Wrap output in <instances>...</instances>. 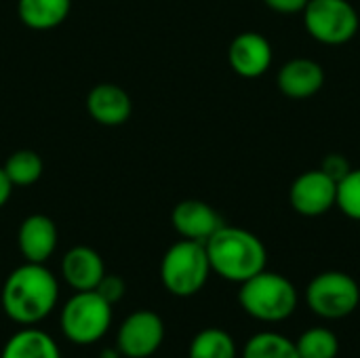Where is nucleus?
Masks as SVG:
<instances>
[{
	"mask_svg": "<svg viewBox=\"0 0 360 358\" xmlns=\"http://www.w3.org/2000/svg\"><path fill=\"white\" fill-rule=\"evenodd\" d=\"M171 224L181 238L207 243L224 226V219L209 203L188 198L175 205L171 213Z\"/></svg>",
	"mask_w": 360,
	"mask_h": 358,
	"instance_id": "9b49d317",
	"label": "nucleus"
},
{
	"mask_svg": "<svg viewBox=\"0 0 360 358\" xmlns=\"http://www.w3.org/2000/svg\"><path fill=\"white\" fill-rule=\"evenodd\" d=\"M268 8L283 13V15H293V13H302L308 4V0H264Z\"/></svg>",
	"mask_w": 360,
	"mask_h": 358,
	"instance_id": "393cba45",
	"label": "nucleus"
},
{
	"mask_svg": "<svg viewBox=\"0 0 360 358\" xmlns=\"http://www.w3.org/2000/svg\"><path fill=\"white\" fill-rule=\"evenodd\" d=\"M228 63L240 78H259L272 65V44L259 32H243L228 46Z\"/></svg>",
	"mask_w": 360,
	"mask_h": 358,
	"instance_id": "9d476101",
	"label": "nucleus"
},
{
	"mask_svg": "<svg viewBox=\"0 0 360 358\" xmlns=\"http://www.w3.org/2000/svg\"><path fill=\"white\" fill-rule=\"evenodd\" d=\"M61 276L74 291H95L105 276V264L93 247H72L61 260Z\"/></svg>",
	"mask_w": 360,
	"mask_h": 358,
	"instance_id": "2eb2a0df",
	"label": "nucleus"
},
{
	"mask_svg": "<svg viewBox=\"0 0 360 358\" xmlns=\"http://www.w3.org/2000/svg\"><path fill=\"white\" fill-rule=\"evenodd\" d=\"M243 358H300V352L295 342H291L289 338L264 331L247 342Z\"/></svg>",
	"mask_w": 360,
	"mask_h": 358,
	"instance_id": "aec40b11",
	"label": "nucleus"
},
{
	"mask_svg": "<svg viewBox=\"0 0 360 358\" xmlns=\"http://www.w3.org/2000/svg\"><path fill=\"white\" fill-rule=\"evenodd\" d=\"M165 342V323L152 310L129 314L116 338V350L127 358H148L158 352Z\"/></svg>",
	"mask_w": 360,
	"mask_h": 358,
	"instance_id": "6e6552de",
	"label": "nucleus"
},
{
	"mask_svg": "<svg viewBox=\"0 0 360 358\" xmlns=\"http://www.w3.org/2000/svg\"><path fill=\"white\" fill-rule=\"evenodd\" d=\"M6 177L11 179L13 188H27L34 186L44 171V162L38 152L34 150H17L13 152L6 162L2 165Z\"/></svg>",
	"mask_w": 360,
	"mask_h": 358,
	"instance_id": "6ab92c4d",
	"label": "nucleus"
},
{
	"mask_svg": "<svg viewBox=\"0 0 360 358\" xmlns=\"http://www.w3.org/2000/svg\"><path fill=\"white\" fill-rule=\"evenodd\" d=\"M300 358H335L340 352V342L327 327L306 329L295 342Z\"/></svg>",
	"mask_w": 360,
	"mask_h": 358,
	"instance_id": "412c9836",
	"label": "nucleus"
},
{
	"mask_svg": "<svg viewBox=\"0 0 360 358\" xmlns=\"http://www.w3.org/2000/svg\"><path fill=\"white\" fill-rule=\"evenodd\" d=\"M335 207L350 219L360 222V169H350V173L338 181Z\"/></svg>",
	"mask_w": 360,
	"mask_h": 358,
	"instance_id": "4be33fe9",
	"label": "nucleus"
},
{
	"mask_svg": "<svg viewBox=\"0 0 360 358\" xmlns=\"http://www.w3.org/2000/svg\"><path fill=\"white\" fill-rule=\"evenodd\" d=\"M276 84H278L281 93L291 99H308L323 89L325 70L314 59L295 57L281 65Z\"/></svg>",
	"mask_w": 360,
	"mask_h": 358,
	"instance_id": "4468645a",
	"label": "nucleus"
},
{
	"mask_svg": "<svg viewBox=\"0 0 360 358\" xmlns=\"http://www.w3.org/2000/svg\"><path fill=\"white\" fill-rule=\"evenodd\" d=\"M59 300V283L44 264H30L15 268L2 287L4 314L23 327L44 321Z\"/></svg>",
	"mask_w": 360,
	"mask_h": 358,
	"instance_id": "f257e3e1",
	"label": "nucleus"
},
{
	"mask_svg": "<svg viewBox=\"0 0 360 358\" xmlns=\"http://www.w3.org/2000/svg\"><path fill=\"white\" fill-rule=\"evenodd\" d=\"M72 11V0H19L17 15L30 30H53L61 25Z\"/></svg>",
	"mask_w": 360,
	"mask_h": 358,
	"instance_id": "dca6fc26",
	"label": "nucleus"
},
{
	"mask_svg": "<svg viewBox=\"0 0 360 358\" xmlns=\"http://www.w3.org/2000/svg\"><path fill=\"white\" fill-rule=\"evenodd\" d=\"M11 194H13V184L4 173V167H0V209L8 203Z\"/></svg>",
	"mask_w": 360,
	"mask_h": 358,
	"instance_id": "a878e982",
	"label": "nucleus"
},
{
	"mask_svg": "<svg viewBox=\"0 0 360 358\" xmlns=\"http://www.w3.org/2000/svg\"><path fill=\"white\" fill-rule=\"evenodd\" d=\"M59 232L55 222L44 213L27 215L17 230V247L25 262L44 264L57 249Z\"/></svg>",
	"mask_w": 360,
	"mask_h": 358,
	"instance_id": "f8f14e48",
	"label": "nucleus"
},
{
	"mask_svg": "<svg viewBox=\"0 0 360 358\" xmlns=\"http://www.w3.org/2000/svg\"><path fill=\"white\" fill-rule=\"evenodd\" d=\"M86 112L101 127H120L131 118L133 101L120 84L99 82L86 95Z\"/></svg>",
	"mask_w": 360,
	"mask_h": 358,
	"instance_id": "ddd939ff",
	"label": "nucleus"
},
{
	"mask_svg": "<svg viewBox=\"0 0 360 358\" xmlns=\"http://www.w3.org/2000/svg\"><path fill=\"white\" fill-rule=\"evenodd\" d=\"M306 304L321 319L342 321L359 308V283L340 270L321 272L306 287Z\"/></svg>",
	"mask_w": 360,
	"mask_h": 358,
	"instance_id": "0eeeda50",
	"label": "nucleus"
},
{
	"mask_svg": "<svg viewBox=\"0 0 360 358\" xmlns=\"http://www.w3.org/2000/svg\"><path fill=\"white\" fill-rule=\"evenodd\" d=\"M205 249L209 255L211 272L238 285L266 270L268 264V251L262 238L236 226L224 224L205 243Z\"/></svg>",
	"mask_w": 360,
	"mask_h": 358,
	"instance_id": "f03ea898",
	"label": "nucleus"
},
{
	"mask_svg": "<svg viewBox=\"0 0 360 358\" xmlns=\"http://www.w3.org/2000/svg\"><path fill=\"white\" fill-rule=\"evenodd\" d=\"M350 162H348V158L346 156H342V154H327L325 158H323V162H321V171H325L331 179H335V181H342L348 173H350Z\"/></svg>",
	"mask_w": 360,
	"mask_h": 358,
	"instance_id": "b1692460",
	"label": "nucleus"
},
{
	"mask_svg": "<svg viewBox=\"0 0 360 358\" xmlns=\"http://www.w3.org/2000/svg\"><path fill=\"white\" fill-rule=\"evenodd\" d=\"M188 358H236V344L228 331L209 327L194 335Z\"/></svg>",
	"mask_w": 360,
	"mask_h": 358,
	"instance_id": "a211bd4d",
	"label": "nucleus"
},
{
	"mask_svg": "<svg viewBox=\"0 0 360 358\" xmlns=\"http://www.w3.org/2000/svg\"><path fill=\"white\" fill-rule=\"evenodd\" d=\"M338 181L325 171H304L297 175L289 188V205L295 213L304 217H321L335 207Z\"/></svg>",
	"mask_w": 360,
	"mask_h": 358,
	"instance_id": "1a4fd4ad",
	"label": "nucleus"
},
{
	"mask_svg": "<svg viewBox=\"0 0 360 358\" xmlns=\"http://www.w3.org/2000/svg\"><path fill=\"white\" fill-rule=\"evenodd\" d=\"M211 264L205 243L181 238L167 249L160 262L162 287L175 298L196 295L209 281Z\"/></svg>",
	"mask_w": 360,
	"mask_h": 358,
	"instance_id": "20e7f679",
	"label": "nucleus"
},
{
	"mask_svg": "<svg viewBox=\"0 0 360 358\" xmlns=\"http://www.w3.org/2000/svg\"><path fill=\"white\" fill-rule=\"evenodd\" d=\"M238 304L255 321L283 323L295 312L300 295L287 276L262 270L259 274L240 283Z\"/></svg>",
	"mask_w": 360,
	"mask_h": 358,
	"instance_id": "7ed1b4c3",
	"label": "nucleus"
},
{
	"mask_svg": "<svg viewBox=\"0 0 360 358\" xmlns=\"http://www.w3.org/2000/svg\"><path fill=\"white\" fill-rule=\"evenodd\" d=\"M0 358H61L55 340L38 329L25 327L17 331L6 346L2 348Z\"/></svg>",
	"mask_w": 360,
	"mask_h": 358,
	"instance_id": "f3484780",
	"label": "nucleus"
},
{
	"mask_svg": "<svg viewBox=\"0 0 360 358\" xmlns=\"http://www.w3.org/2000/svg\"><path fill=\"white\" fill-rule=\"evenodd\" d=\"M112 325V304L97 291H76L61 310V333L78 346L99 342Z\"/></svg>",
	"mask_w": 360,
	"mask_h": 358,
	"instance_id": "39448f33",
	"label": "nucleus"
},
{
	"mask_svg": "<svg viewBox=\"0 0 360 358\" xmlns=\"http://www.w3.org/2000/svg\"><path fill=\"white\" fill-rule=\"evenodd\" d=\"M108 304H116V302H120L122 298H124V293H127V285H124V281L120 279V276H116V274H108L105 272V276L99 281V285H97V289H95Z\"/></svg>",
	"mask_w": 360,
	"mask_h": 358,
	"instance_id": "5701e85b",
	"label": "nucleus"
},
{
	"mask_svg": "<svg viewBox=\"0 0 360 358\" xmlns=\"http://www.w3.org/2000/svg\"><path fill=\"white\" fill-rule=\"evenodd\" d=\"M302 13L306 32L327 46L350 42L360 27L359 11L350 0H308Z\"/></svg>",
	"mask_w": 360,
	"mask_h": 358,
	"instance_id": "423d86ee",
	"label": "nucleus"
}]
</instances>
